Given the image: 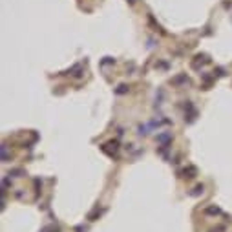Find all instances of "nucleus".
<instances>
[{
    "mask_svg": "<svg viewBox=\"0 0 232 232\" xmlns=\"http://www.w3.org/2000/svg\"><path fill=\"white\" fill-rule=\"evenodd\" d=\"M130 2H134V0H130Z\"/></svg>",
    "mask_w": 232,
    "mask_h": 232,
    "instance_id": "nucleus-2",
    "label": "nucleus"
},
{
    "mask_svg": "<svg viewBox=\"0 0 232 232\" xmlns=\"http://www.w3.org/2000/svg\"><path fill=\"white\" fill-rule=\"evenodd\" d=\"M206 212H210V214H219V210H218V208H208Z\"/></svg>",
    "mask_w": 232,
    "mask_h": 232,
    "instance_id": "nucleus-1",
    "label": "nucleus"
}]
</instances>
